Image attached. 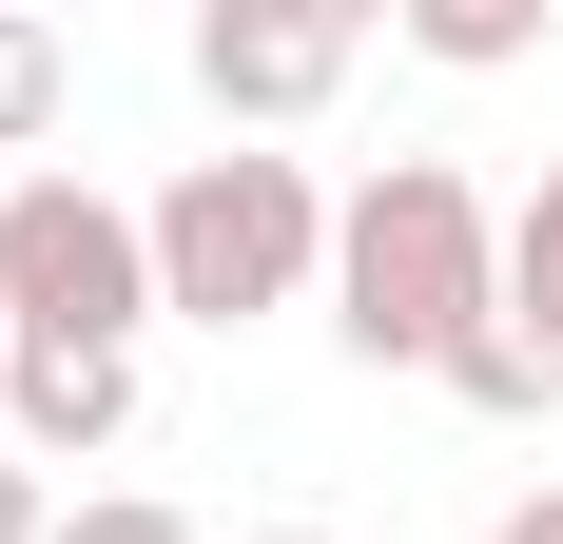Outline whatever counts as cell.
<instances>
[{
    "instance_id": "1",
    "label": "cell",
    "mask_w": 563,
    "mask_h": 544,
    "mask_svg": "<svg viewBox=\"0 0 563 544\" xmlns=\"http://www.w3.org/2000/svg\"><path fill=\"white\" fill-rule=\"evenodd\" d=\"M331 330L369 370H466V330H506V215L466 195V156H389L331 215Z\"/></svg>"
},
{
    "instance_id": "2",
    "label": "cell",
    "mask_w": 563,
    "mask_h": 544,
    "mask_svg": "<svg viewBox=\"0 0 563 544\" xmlns=\"http://www.w3.org/2000/svg\"><path fill=\"white\" fill-rule=\"evenodd\" d=\"M331 215L350 195H311V156H195L156 195V292L195 330H253V312H291V292H331Z\"/></svg>"
},
{
    "instance_id": "3",
    "label": "cell",
    "mask_w": 563,
    "mask_h": 544,
    "mask_svg": "<svg viewBox=\"0 0 563 544\" xmlns=\"http://www.w3.org/2000/svg\"><path fill=\"white\" fill-rule=\"evenodd\" d=\"M156 292V215L98 175H0V350H136Z\"/></svg>"
},
{
    "instance_id": "4",
    "label": "cell",
    "mask_w": 563,
    "mask_h": 544,
    "mask_svg": "<svg viewBox=\"0 0 563 544\" xmlns=\"http://www.w3.org/2000/svg\"><path fill=\"white\" fill-rule=\"evenodd\" d=\"M350 58H369V20H350V0H214V20H195V98L253 137V117L350 98Z\"/></svg>"
},
{
    "instance_id": "5",
    "label": "cell",
    "mask_w": 563,
    "mask_h": 544,
    "mask_svg": "<svg viewBox=\"0 0 563 544\" xmlns=\"http://www.w3.org/2000/svg\"><path fill=\"white\" fill-rule=\"evenodd\" d=\"M136 428V350H0V447L20 467H98Z\"/></svg>"
},
{
    "instance_id": "6",
    "label": "cell",
    "mask_w": 563,
    "mask_h": 544,
    "mask_svg": "<svg viewBox=\"0 0 563 544\" xmlns=\"http://www.w3.org/2000/svg\"><path fill=\"white\" fill-rule=\"evenodd\" d=\"M448 389L486 409V428H544V409H563V350H544V330L506 312V330H466V370H448Z\"/></svg>"
},
{
    "instance_id": "7",
    "label": "cell",
    "mask_w": 563,
    "mask_h": 544,
    "mask_svg": "<svg viewBox=\"0 0 563 544\" xmlns=\"http://www.w3.org/2000/svg\"><path fill=\"white\" fill-rule=\"evenodd\" d=\"M58 98H78L58 20H20V0H0V156H40V137H58Z\"/></svg>"
},
{
    "instance_id": "8",
    "label": "cell",
    "mask_w": 563,
    "mask_h": 544,
    "mask_svg": "<svg viewBox=\"0 0 563 544\" xmlns=\"http://www.w3.org/2000/svg\"><path fill=\"white\" fill-rule=\"evenodd\" d=\"M408 40L448 58V78H506V58L544 40V0H408Z\"/></svg>"
},
{
    "instance_id": "9",
    "label": "cell",
    "mask_w": 563,
    "mask_h": 544,
    "mask_svg": "<svg viewBox=\"0 0 563 544\" xmlns=\"http://www.w3.org/2000/svg\"><path fill=\"white\" fill-rule=\"evenodd\" d=\"M506 312H525V330L563 350V156H544V195L506 215Z\"/></svg>"
},
{
    "instance_id": "10",
    "label": "cell",
    "mask_w": 563,
    "mask_h": 544,
    "mask_svg": "<svg viewBox=\"0 0 563 544\" xmlns=\"http://www.w3.org/2000/svg\"><path fill=\"white\" fill-rule=\"evenodd\" d=\"M58 544H195V505H156V487H98V505H58Z\"/></svg>"
},
{
    "instance_id": "11",
    "label": "cell",
    "mask_w": 563,
    "mask_h": 544,
    "mask_svg": "<svg viewBox=\"0 0 563 544\" xmlns=\"http://www.w3.org/2000/svg\"><path fill=\"white\" fill-rule=\"evenodd\" d=\"M0 544H58V487L20 467V447H0Z\"/></svg>"
},
{
    "instance_id": "12",
    "label": "cell",
    "mask_w": 563,
    "mask_h": 544,
    "mask_svg": "<svg viewBox=\"0 0 563 544\" xmlns=\"http://www.w3.org/2000/svg\"><path fill=\"white\" fill-rule=\"evenodd\" d=\"M486 544H563V487H525V505H506V525H486Z\"/></svg>"
},
{
    "instance_id": "13",
    "label": "cell",
    "mask_w": 563,
    "mask_h": 544,
    "mask_svg": "<svg viewBox=\"0 0 563 544\" xmlns=\"http://www.w3.org/2000/svg\"><path fill=\"white\" fill-rule=\"evenodd\" d=\"M273 544H331V525H273Z\"/></svg>"
}]
</instances>
